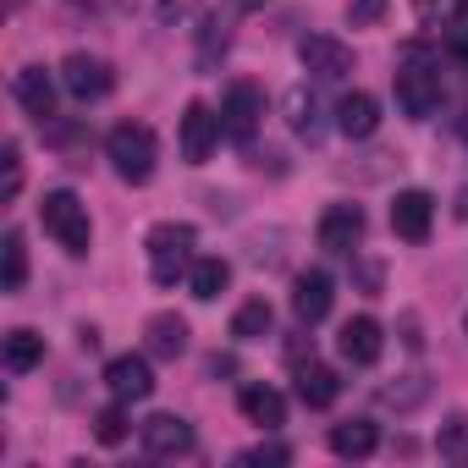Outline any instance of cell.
<instances>
[{
    "mask_svg": "<svg viewBox=\"0 0 468 468\" xmlns=\"http://www.w3.org/2000/svg\"><path fill=\"white\" fill-rule=\"evenodd\" d=\"M375 446H380V430H375L369 419H342V424H331V452H336V457H353V463H358V457H369Z\"/></svg>",
    "mask_w": 468,
    "mask_h": 468,
    "instance_id": "obj_21",
    "label": "cell"
},
{
    "mask_svg": "<svg viewBox=\"0 0 468 468\" xmlns=\"http://www.w3.org/2000/svg\"><path fill=\"white\" fill-rule=\"evenodd\" d=\"M144 342H149L154 358H182V353H187V320H182V314H149Z\"/></svg>",
    "mask_w": 468,
    "mask_h": 468,
    "instance_id": "obj_19",
    "label": "cell"
},
{
    "mask_svg": "<svg viewBox=\"0 0 468 468\" xmlns=\"http://www.w3.org/2000/svg\"><path fill=\"white\" fill-rule=\"evenodd\" d=\"M375 127H380V100L364 94V89L342 94V105H336V133H342V138H369Z\"/></svg>",
    "mask_w": 468,
    "mask_h": 468,
    "instance_id": "obj_17",
    "label": "cell"
},
{
    "mask_svg": "<svg viewBox=\"0 0 468 468\" xmlns=\"http://www.w3.org/2000/svg\"><path fill=\"white\" fill-rule=\"evenodd\" d=\"M220 133H226L220 116H215L209 105L193 100V105L182 111V127H176V138H182V160H187V165H204V160L215 154V138H220Z\"/></svg>",
    "mask_w": 468,
    "mask_h": 468,
    "instance_id": "obj_9",
    "label": "cell"
},
{
    "mask_svg": "<svg viewBox=\"0 0 468 468\" xmlns=\"http://www.w3.org/2000/svg\"><path fill=\"white\" fill-rule=\"evenodd\" d=\"M198 6V0H160V23H176V17H187Z\"/></svg>",
    "mask_w": 468,
    "mask_h": 468,
    "instance_id": "obj_33",
    "label": "cell"
},
{
    "mask_svg": "<svg viewBox=\"0 0 468 468\" xmlns=\"http://www.w3.org/2000/svg\"><path fill=\"white\" fill-rule=\"evenodd\" d=\"M138 441H144L149 457H187L193 452V424L176 419V413H149L138 424Z\"/></svg>",
    "mask_w": 468,
    "mask_h": 468,
    "instance_id": "obj_10",
    "label": "cell"
},
{
    "mask_svg": "<svg viewBox=\"0 0 468 468\" xmlns=\"http://www.w3.org/2000/svg\"><path fill=\"white\" fill-rule=\"evenodd\" d=\"M271 325H276V314H271L265 298H249V303H238V314H231V336L238 342H265Z\"/></svg>",
    "mask_w": 468,
    "mask_h": 468,
    "instance_id": "obj_24",
    "label": "cell"
},
{
    "mask_svg": "<svg viewBox=\"0 0 468 468\" xmlns=\"http://www.w3.org/2000/svg\"><path fill=\"white\" fill-rule=\"evenodd\" d=\"M424 397H430V375H397V380H386V386L375 391V402H380V408H397V413L419 408Z\"/></svg>",
    "mask_w": 468,
    "mask_h": 468,
    "instance_id": "obj_23",
    "label": "cell"
},
{
    "mask_svg": "<svg viewBox=\"0 0 468 468\" xmlns=\"http://www.w3.org/2000/svg\"><path fill=\"white\" fill-rule=\"evenodd\" d=\"M336 347H342V358L347 364H375L380 358V347H386V331H380V320H369V314H358V320H347L342 325V336H336Z\"/></svg>",
    "mask_w": 468,
    "mask_h": 468,
    "instance_id": "obj_15",
    "label": "cell"
},
{
    "mask_svg": "<svg viewBox=\"0 0 468 468\" xmlns=\"http://www.w3.org/2000/svg\"><path fill=\"white\" fill-rule=\"evenodd\" d=\"M6 369L12 375H28V369H39L45 364V336L39 331H28V325H17V331H6Z\"/></svg>",
    "mask_w": 468,
    "mask_h": 468,
    "instance_id": "obj_22",
    "label": "cell"
},
{
    "mask_svg": "<svg viewBox=\"0 0 468 468\" xmlns=\"http://www.w3.org/2000/svg\"><path fill=\"white\" fill-rule=\"evenodd\" d=\"M386 12H391V0H347V23L353 28H375Z\"/></svg>",
    "mask_w": 468,
    "mask_h": 468,
    "instance_id": "obj_30",
    "label": "cell"
},
{
    "mask_svg": "<svg viewBox=\"0 0 468 468\" xmlns=\"http://www.w3.org/2000/svg\"><path fill=\"white\" fill-rule=\"evenodd\" d=\"M193 243H198V231H193L187 220H160V226H149L144 249H149V276H154V287H171L176 276L193 271V260H198Z\"/></svg>",
    "mask_w": 468,
    "mask_h": 468,
    "instance_id": "obj_1",
    "label": "cell"
},
{
    "mask_svg": "<svg viewBox=\"0 0 468 468\" xmlns=\"http://www.w3.org/2000/svg\"><path fill=\"white\" fill-rule=\"evenodd\" d=\"M331 298H336V282H331L325 271H303L298 287H292V314H298V325H320V320L331 314Z\"/></svg>",
    "mask_w": 468,
    "mask_h": 468,
    "instance_id": "obj_13",
    "label": "cell"
},
{
    "mask_svg": "<svg viewBox=\"0 0 468 468\" xmlns=\"http://www.w3.org/2000/svg\"><path fill=\"white\" fill-rule=\"evenodd\" d=\"M238 408H243V419H249V424H260V430L287 424V397H282L276 386H265V380H249V386L238 391Z\"/></svg>",
    "mask_w": 468,
    "mask_h": 468,
    "instance_id": "obj_16",
    "label": "cell"
},
{
    "mask_svg": "<svg viewBox=\"0 0 468 468\" xmlns=\"http://www.w3.org/2000/svg\"><path fill=\"white\" fill-rule=\"evenodd\" d=\"M441 457H452V463H468V419L457 413V419H446V430H441Z\"/></svg>",
    "mask_w": 468,
    "mask_h": 468,
    "instance_id": "obj_29",
    "label": "cell"
},
{
    "mask_svg": "<svg viewBox=\"0 0 468 468\" xmlns=\"http://www.w3.org/2000/svg\"><path fill=\"white\" fill-rule=\"evenodd\" d=\"M0 160H6V198H17L23 193V149L6 144V154H0Z\"/></svg>",
    "mask_w": 468,
    "mask_h": 468,
    "instance_id": "obj_31",
    "label": "cell"
},
{
    "mask_svg": "<svg viewBox=\"0 0 468 468\" xmlns=\"http://www.w3.org/2000/svg\"><path fill=\"white\" fill-rule=\"evenodd\" d=\"M260 116H265V94H260L254 83H231V89H226V105H220V127H226V138L249 144V138L260 133Z\"/></svg>",
    "mask_w": 468,
    "mask_h": 468,
    "instance_id": "obj_7",
    "label": "cell"
},
{
    "mask_svg": "<svg viewBox=\"0 0 468 468\" xmlns=\"http://www.w3.org/2000/svg\"><path fill=\"white\" fill-rule=\"evenodd\" d=\"M12 94H17V105H23L39 127H50V122H56V78H50L45 67H23V72H17V83H12Z\"/></svg>",
    "mask_w": 468,
    "mask_h": 468,
    "instance_id": "obj_12",
    "label": "cell"
},
{
    "mask_svg": "<svg viewBox=\"0 0 468 468\" xmlns=\"http://www.w3.org/2000/svg\"><path fill=\"white\" fill-rule=\"evenodd\" d=\"M463 138H468V116H463Z\"/></svg>",
    "mask_w": 468,
    "mask_h": 468,
    "instance_id": "obj_38",
    "label": "cell"
},
{
    "mask_svg": "<svg viewBox=\"0 0 468 468\" xmlns=\"http://www.w3.org/2000/svg\"><path fill=\"white\" fill-rule=\"evenodd\" d=\"M413 12H419V17H424V23H430V17H435V12H441V0H413Z\"/></svg>",
    "mask_w": 468,
    "mask_h": 468,
    "instance_id": "obj_36",
    "label": "cell"
},
{
    "mask_svg": "<svg viewBox=\"0 0 468 468\" xmlns=\"http://www.w3.org/2000/svg\"><path fill=\"white\" fill-rule=\"evenodd\" d=\"M6 276H0V287L6 292H23L28 287V243H23V231H6Z\"/></svg>",
    "mask_w": 468,
    "mask_h": 468,
    "instance_id": "obj_26",
    "label": "cell"
},
{
    "mask_svg": "<svg viewBox=\"0 0 468 468\" xmlns=\"http://www.w3.org/2000/svg\"><path fill=\"white\" fill-rule=\"evenodd\" d=\"M441 100H446V89H441V67L424 61V56L413 50V56L397 67V105H402V116L430 122V116L441 111Z\"/></svg>",
    "mask_w": 468,
    "mask_h": 468,
    "instance_id": "obj_4",
    "label": "cell"
},
{
    "mask_svg": "<svg viewBox=\"0 0 468 468\" xmlns=\"http://www.w3.org/2000/svg\"><path fill=\"white\" fill-rule=\"evenodd\" d=\"M243 463H292V446H282V441H260L254 452H243Z\"/></svg>",
    "mask_w": 468,
    "mask_h": 468,
    "instance_id": "obj_32",
    "label": "cell"
},
{
    "mask_svg": "<svg viewBox=\"0 0 468 468\" xmlns=\"http://www.w3.org/2000/svg\"><path fill=\"white\" fill-rule=\"evenodd\" d=\"M287 127H292L298 138L320 144V105H314L309 89H292V94H287Z\"/></svg>",
    "mask_w": 468,
    "mask_h": 468,
    "instance_id": "obj_25",
    "label": "cell"
},
{
    "mask_svg": "<svg viewBox=\"0 0 468 468\" xmlns=\"http://www.w3.org/2000/svg\"><path fill=\"white\" fill-rule=\"evenodd\" d=\"M298 61H303V72L320 78V83H342V78L353 72V50H347L342 39H331V34H309V39L298 45Z\"/></svg>",
    "mask_w": 468,
    "mask_h": 468,
    "instance_id": "obj_6",
    "label": "cell"
},
{
    "mask_svg": "<svg viewBox=\"0 0 468 468\" xmlns=\"http://www.w3.org/2000/svg\"><path fill=\"white\" fill-rule=\"evenodd\" d=\"M358 243H364V209H358V204H331V209L320 215V249L353 254Z\"/></svg>",
    "mask_w": 468,
    "mask_h": 468,
    "instance_id": "obj_11",
    "label": "cell"
},
{
    "mask_svg": "<svg viewBox=\"0 0 468 468\" xmlns=\"http://www.w3.org/2000/svg\"><path fill=\"white\" fill-rule=\"evenodd\" d=\"M226 45H231V28L220 17H209L198 28V67H215V56H226Z\"/></svg>",
    "mask_w": 468,
    "mask_h": 468,
    "instance_id": "obj_28",
    "label": "cell"
},
{
    "mask_svg": "<svg viewBox=\"0 0 468 468\" xmlns=\"http://www.w3.org/2000/svg\"><path fill=\"white\" fill-rule=\"evenodd\" d=\"M61 89L78 100V105H94V100H105L111 89H116V72H111V61H100V56H67L61 61Z\"/></svg>",
    "mask_w": 468,
    "mask_h": 468,
    "instance_id": "obj_5",
    "label": "cell"
},
{
    "mask_svg": "<svg viewBox=\"0 0 468 468\" xmlns=\"http://www.w3.org/2000/svg\"><path fill=\"white\" fill-rule=\"evenodd\" d=\"M430 226H435V198L424 187H402L391 198V231H397L402 243H424Z\"/></svg>",
    "mask_w": 468,
    "mask_h": 468,
    "instance_id": "obj_8",
    "label": "cell"
},
{
    "mask_svg": "<svg viewBox=\"0 0 468 468\" xmlns=\"http://www.w3.org/2000/svg\"><path fill=\"white\" fill-rule=\"evenodd\" d=\"M238 6H243V12H260V6H265V0H238Z\"/></svg>",
    "mask_w": 468,
    "mask_h": 468,
    "instance_id": "obj_37",
    "label": "cell"
},
{
    "mask_svg": "<svg viewBox=\"0 0 468 468\" xmlns=\"http://www.w3.org/2000/svg\"><path fill=\"white\" fill-rule=\"evenodd\" d=\"M226 287H231V265H226L220 254H204V260H193V271H187V292H193L198 303H215Z\"/></svg>",
    "mask_w": 468,
    "mask_h": 468,
    "instance_id": "obj_20",
    "label": "cell"
},
{
    "mask_svg": "<svg viewBox=\"0 0 468 468\" xmlns=\"http://www.w3.org/2000/svg\"><path fill=\"white\" fill-rule=\"evenodd\" d=\"M452 215H457V220H468V182L457 187V198H452Z\"/></svg>",
    "mask_w": 468,
    "mask_h": 468,
    "instance_id": "obj_35",
    "label": "cell"
},
{
    "mask_svg": "<svg viewBox=\"0 0 468 468\" xmlns=\"http://www.w3.org/2000/svg\"><path fill=\"white\" fill-rule=\"evenodd\" d=\"M127 430H133V424H127V402H122V397H116L111 408L94 413V441H100V446H122Z\"/></svg>",
    "mask_w": 468,
    "mask_h": 468,
    "instance_id": "obj_27",
    "label": "cell"
},
{
    "mask_svg": "<svg viewBox=\"0 0 468 468\" xmlns=\"http://www.w3.org/2000/svg\"><path fill=\"white\" fill-rule=\"evenodd\" d=\"M452 34L468 39V0H457V6H452Z\"/></svg>",
    "mask_w": 468,
    "mask_h": 468,
    "instance_id": "obj_34",
    "label": "cell"
},
{
    "mask_svg": "<svg viewBox=\"0 0 468 468\" xmlns=\"http://www.w3.org/2000/svg\"><path fill=\"white\" fill-rule=\"evenodd\" d=\"M105 160L116 165V176H122V182L144 187V182L154 176L160 144H154V133H149L144 122H122V127H111V138H105Z\"/></svg>",
    "mask_w": 468,
    "mask_h": 468,
    "instance_id": "obj_3",
    "label": "cell"
},
{
    "mask_svg": "<svg viewBox=\"0 0 468 468\" xmlns=\"http://www.w3.org/2000/svg\"><path fill=\"white\" fill-rule=\"evenodd\" d=\"M298 397H303V408H331V402L342 397L336 369L320 364V358H303V364H298Z\"/></svg>",
    "mask_w": 468,
    "mask_h": 468,
    "instance_id": "obj_18",
    "label": "cell"
},
{
    "mask_svg": "<svg viewBox=\"0 0 468 468\" xmlns=\"http://www.w3.org/2000/svg\"><path fill=\"white\" fill-rule=\"evenodd\" d=\"M463 331H468V309H463Z\"/></svg>",
    "mask_w": 468,
    "mask_h": 468,
    "instance_id": "obj_39",
    "label": "cell"
},
{
    "mask_svg": "<svg viewBox=\"0 0 468 468\" xmlns=\"http://www.w3.org/2000/svg\"><path fill=\"white\" fill-rule=\"evenodd\" d=\"M39 220H45V231H50V238H56L72 260L89 254V243H94V220H89V204H83L78 193H67V187L45 193V198H39Z\"/></svg>",
    "mask_w": 468,
    "mask_h": 468,
    "instance_id": "obj_2",
    "label": "cell"
},
{
    "mask_svg": "<svg viewBox=\"0 0 468 468\" xmlns=\"http://www.w3.org/2000/svg\"><path fill=\"white\" fill-rule=\"evenodd\" d=\"M105 386H111V397H122V402H144V397L154 391L149 358H138V353H122V358H111V364H105Z\"/></svg>",
    "mask_w": 468,
    "mask_h": 468,
    "instance_id": "obj_14",
    "label": "cell"
}]
</instances>
